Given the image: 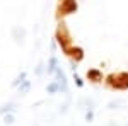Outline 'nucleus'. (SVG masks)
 Instances as JSON below:
<instances>
[{
    "mask_svg": "<svg viewBox=\"0 0 128 126\" xmlns=\"http://www.w3.org/2000/svg\"><path fill=\"white\" fill-rule=\"evenodd\" d=\"M58 68H60V65H58V58H56V55H51L50 60H48V65H46V73H48V75H55Z\"/></svg>",
    "mask_w": 128,
    "mask_h": 126,
    "instance_id": "6e6552de",
    "label": "nucleus"
},
{
    "mask_svg": "<svg viewBox=\"0 0 128 126\" xmlns=\"http://www.w3.org/2000/svg\"><path fill=\"white\" fill-rule=\"evenodd\" d=\"M55 78H56V84H58V87H60V92L67 94V92H68V82H67V75H65V72L62 70V67L56 70Z\"/></svg>",
    "mask_w": 128,
    "mask_h": 126,
    "instance_id": "39448f33",
    "label": "nucleus"
},
{
    "mask_svg": "<svg viewBox=\"0 0 128 126\" xmlns=\"http://www.w3.org/2000/svg\"><path fill=\"white\" fill-rule=\"evenodd\" d=\"M67 55L70 56V60H72L74 63H80V61L84 60V56H86V55H84V49L80 48V46H72Z\"/></svg>",
    "mask_w": 128,
    "mask_h": 126,
    "instance_id": "423d86ee",
    "label": "nucleus"
},
{
    "mask_svg": "<svg viewBox=\"0 0 128 126\" xmlns=\"http://www.w3.org/2000/svg\"><path fill=\"white\" fill-rule=\"evenodd\" d=\"M14 121H16V119H14V114H5V116H4V123L7 126L14 125Z\"/></svg>",
    "mask_w": 128,
    "mask_h": 126,
    "instance_id": "f3484780",
    "label": "nucleus"
},
{
    "mask_svg": "<svg viewBox=\"0 0 128 126\" xmlns=\"http://www.w3.org/2000/svg\"><path fill=\"white\" fill-rule=\"evenodd\" d=\"M46 92H48L50 96H55V94H58V92H60V87H58V84H56V80L50 82L48 85H46Z\"/></svg>",
    "mask_w": 128,
    "mask_h": 126,
    "instance_id": "f8f14e48",
    "label": "nucleus"
},
{
    "mask_svg": "<svg viewBox=\"0 0 128 126\" xmlns=\"http://www.w3.org/2000/svg\"><path fill=\"white\" fill-rule=\"evenodd\" d=\"M79 9V3L77 0H62L58 7V15H70V14H75Z\"/></svg>",
    "mask_w": 128,
    "mask_h": 126,
    "instance_id": "7ed1b4c3",
    "label": "nucleus"
},
{
    "mask_svg": "<svg viewBox=\"0 0 128 126\" xmlns=\"http://www.w3.org/2000/svg\"><path fill=\"white\" fill-rule=\"evenodd\" d=\"M44 70H46L44 63L40 61V63H38V67H36V70H34V73H36V75H43V72H44Z\"/></svg>",
    "mask_w": 128,
    "mask_h": 126,
    "instance_id": "dca6fc26",
    "label": "nucleus"
},
{
    "mask_svg": "<svg viewBox=\"0 0 128 126\" xmlns=\"http://www.w3.org/2000/svg\"><path fill=\"white\" fill-rule=\"evenodd\" d=\"M86 121L87 123H92L94 121V109H87L86 111Z\"/></svg>",
    "mask_w": 128,
    "mask_h": 126,
    "instance_id": "2eb2a0df",
    "label": "nucleus"
},
{
    "mask_svg": "<svg viewBox=\"0 0 128 126\" xmlns=\"http://www.w3.org/2000/svg\"><path fill=\"white\" fill-rule=\"evenodd\" d=\"M29 90H31V80H26L24 84H20L17 87V94L19 96H26V94H29Z\"/></svg>",
    "mask_w": 128,
    "mask_h": 126,
    "instance_id": "9d476101",
    "label": "nucleus"
},
{
    "mask_svg": "<svg viewBox=\"0 0 128 126\" xmlns=\"http://www.w3.org/2000/svg\"><path fill=\"white\" fill-rule=\"evenodd\" d=\"M125 104V101H121V99H118V101H111V102H108V109H118L120 106H123Z\"/></svg>",
    "mask_w": 128,
    "mask_h": 126,
    "instance_id": "ddd939ff",
    "label": "nucleus"
},
{
    "mask_svg": "<svg viewBox=\"0 0 128 126\" xmlns=\"http://www.w3.org/2000/svg\"><path fill=\"white\" fill-rule=\"evenodd\" d=\"M10 34H12V39H14V43H16V44H22V43H24V39H26L28 31L24 29L22 26H12Z\"/></svg>",
    "mask_w": 128,
    "mask_h": 126,
    "instance_id": "20e7f679",
    "label": "nucleus"
},
{
    "mask_svg": "<svg viewBox=\"0 0 128 126\" xmlns=\"http://www.w3.org/2000/svg\"><path fill=\"white\" fill-rule=\"evenodd\" d=\"M106 85L113 90H128V72L109 73L106 77Z\"/></svg>",
    "mask_w": 128,
    "mask_h": 126,
    "instance_id": "f257e3e1",
    "label": "nucleus"
},
{
    "mask_svg": "<svg viewBox=\"0 0 128 126\" xmlns=\"http://www.w3.org/2000/svg\"><path fill=\"white\" fill-rule=\"evenodd\" d=\"M102 72L99 70V68H89L87 70V80H90L92 84H99V82H102Z\"/></svg>",
    "mask_w": 128,
    "mask_h": 126,
    "instance_id": "0eeeda50",
    "label": "nucleus"
},
{
    "mask_svg": "<svg viewBox=\"0 0 128 126\" xmlns=\"http://www.w3.org/2000/svg\"><path fill=\"white\" fill-rule=\"evenodd\" d=\"M26 80H28V73H26V72H20L19 75L12 80V87H19L20 84H24Z\"/></svg>",
    "mask_w": 128,
    "mask_h": 126,
    "instance_id": "9b49d317",
    "label": "nucleus"
},
{
    "mask_svg": "<svg viewBox=\"0 0 128 126\" xmlns=\"http://www.w3.org/2000/svg\"><path fill=\"white\" fill-rule=\"evenodd\" d=\"M74 82H75L77 89H82V87H84V80L80 78V75L77 73V72H74Z\"/></svg>",
    "mask_w": 128,
    "mask_h": 126,
    "instance_id": "4468645a",
    "label": "nucleus"
},
{
    "mask_svg": "<svg viewBox=\"0 0 128 126\" xmlns=\"http://www.w3.org/2000/svg\"><path fill=\"white\" fill-rule=\"evenodd\" d=\"M14 111H17V104L16 102H7V104H2L0 106V114H12Z\"/></svg>",
    "mask_w": 128,
    "mask_h": 126,
    "instance_id": "1a4fd4ad",
    "label": "nucleus"
},
{
    "mask_svg": "<svg viewBox=\"0 0 128 126\" xmlns=\"http://www.w3.org/2000/svg\"><path fill=\"white\" fill-rule=\"evenodd\" d=\"M55 39H56V43H58V46L62 48V51L67 55L72 48V36H70L68 32V27H67V24L65 22H60L58 27H56V34H55Z\"/></svg>",
    "mask_w": 128,
    "mask_h": 126,
    "instance_id": "f03ea898",
    "label": "nucleus"
}]
</instances>
